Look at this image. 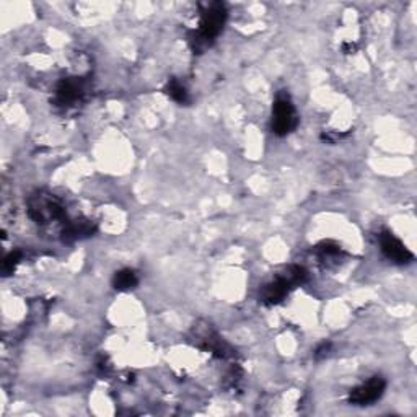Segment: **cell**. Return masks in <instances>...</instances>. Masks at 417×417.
Segmentation results:
<instances>
[{"instance_id":"cell-1","label":"cell","mask_w":417,"mask_h":417,"mask_svg":"<svg viewBox=\"0 0 417 417\" xmlns=\"http://www.w3.org/2000/svg\"><path fill=\"white\" fill-rule=\"evenodd\" d=\"M227 16H229L227 7L222 2H212L205 5L201 13V20H199L197 30H194L188 35V43L194 54H201L205 49L212 46L215 38L224 30Z\"/></svg>"},{"instance_id":"cell-2","label":"cell","mask_w":417,"mask_h":417,"mask_svg":"<svg viewBox=\"0 0 417 417\" xmlns=\"http://www.w3.org/2000/svg\"><path fill=\"white\" fill-rule=\"evenodd\" d=\"M28 214L35 220V224L40 227H48L58 224V222L67 220L64 205L48 193L33 194L30 201H28ZM64 224L67 225L69 222H64Z\"/></svg>"},{"instance_id":"cell-3","label":"cell","mask_w":417,"mask_h":417,"mask_svg":"<svg viewBox=\"0 0 417 417\" xmlns=\"http://www.w3.org/2000/svg\"><path fill=\"white\" fill-rule=\"evenodd\" d=\"M298 126V114L293 107L292 99L288 94L281 93L277 94L274 107H272V122L271 129L276 136L286 137L297 129Z\"/></svg>"},{"instance_id":"cell-4","label":"cell","mask_w":417,"mask_h":417,"mask_svg":"<svg viewBox=\"0 0 417 417\" xmlns=\"http://www.w3.org/2000/svg\"><path fill=\"white\" fill-rule=\"evenodd\" d=\"M386 390V381L381 377H374L362 385L349 391V403L354 406H370L380 399Z\"/></svg>"},{"instance_id":"cell-5","label":"cell","mask_w":417,"mask_h":417,"mask_svg":"<svg viewBox=\"0 0 417 417\" xmlns=\"http://www.w3.org/2000/svg\"><path fill=\"white\" fill-rule=\"evenodd\" d=\"M380 247L385 258L390 259L394 264H409L414 261V254L391 232L380 233Z\"/></svg>"},{"instance_id":"cell-6","label":"cell","mask_w":417,"mask_h":417,"mask_svg":"<svg viewBox=\"0 0 417 417\" xmlns=\"http://www.w3.org/2000/svg\"><path fill=\"white\" fill-rule=\"evenodd\" d=\"M83 94H85V83L80 79H64L55 87L54 102L59 107L69 108L74 107L75 103H79L83 98Z\"/></svg>"},{"instance_id":"cell-7","label":"cell","mask_w":417,"mask_h":417,"mask_svg":"<svg viewBox=\"0 0 417 417\" xmlns=\"http://www.w3.org/2000/svg\"><path fill=\"white\" fill-rule=\"evenodd\" d=\"M293 287L286 276L281 274L276 277L274 281H271L266 283V286L261 288L259 293V302L266 305V307H272V305L281 303L283 298H286L291 291H293Z\"/></svg>"},{"instance_id":"cell-8","label":"cell","mask_w":417,"mask_h":417,"mask_svg":"<svg viewBox=\"0 0 417 417\" xmlns=\"http://www.w3.org/2000/svg\"><path fill=\"white\" fill-rule=\"evenodd\" d=\"M94 225L87 219H77L70 220L67 225L63 229V240L64 242H75L80 238H87L94 233Z\"/></svg>"},{"instance_id":"cell-9","label":"cell","mask_w":417,"mask_h":417,"mask_svg":"<svg viewBox=\"0 0 417 417\" xmlns=\"http://www.w3.org/2000/svg\"><path fill=\"white\" fill-rule=\"evenodd\" d=\"M139 286V277L136 271L132 269H121L113 276V287L119 292H127L132 291Z\"/></svg>"},{"instance_id":"cell-10","label":"cell","mask_w":417,"mask_h":417,"mask_svg":"<svg viewBox=\"0 0 417 417\" xmlns=\"http://www.w3.org/2000/svg\"><path fill=\"white\" fill-rule=\"evenodd\" d=\"M165 93L173 99L178 104H188L189 103V93L186 90V87L183 85L180 80L171 79L165 87Z\"/></svg>"},{"instance_id":"cell-11","label":"cell","mask_w":417,"mask_h":417,"mask_svg":"<svg viewBox=\"0 0 417 417\" xmlns=\"http://www.w3.org/2000/svg\"><path fill=\"white\" fill-rule=\"evenodd\" d=\"M316 251L321 256V258H336L342 253V248L339 247L336 242H331V240H326V242H321L318 247H316Z\"/></svg>"},{"instance_id":"cell-12","label":"cell","mask_w":417,"mask_h":417,"mask_svg":"<svg viewBox=\"0 0 417 417\" xmlns=\"http://www.w3.org/2000/svg\"><path fill=\"white\" fill-rule=\"evenodd\" d=\"M20 259H21V251H18V249H15V251H10L7 256H5L4 263H2L4 276L12 274L16 266H18Z\"/></svg>"},{"instance_id":"cell-13","label":"cell","mask_w":417,"mask_h":417,"mask_svg":"<svg viewBox=\"0 0 417 417\" xmlns=\"http://www.w3.org/2000/svg\"><path fill=\"white\" fill-rule=\"evenodd\" d=\"M330 350H331V342H323L321 346L316 347L315 357L316 359H323V357H326L327 354H330Z\"/></svg>"},{"instance_id":"cell-14","label":"cell","mask_w":417,"mask_h":417,"mask_svg":"<svg viewBox=\"0 0 417 417\" xmlns=\"http://www.w3.org/2000/svg\"><path fill=\"white\" fill-rule=\"evenodd\" d=\"M357 51V44L355 43H344L342 44V53L344 54H354Z\"/></svg>"}]
</instances>
